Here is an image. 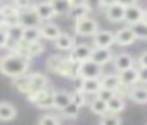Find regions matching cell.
<instances>
[{
    "label": "cell",
    "mask_w": 147,
    "mask_h": 125,
    "mask_svg": "<svg viewBox=\"0 0 147 125\" xmlns=\"http://www.w3.org/2000/svg\"><path fill=\"white\" fill-rule=\"evenodd\" d=\"M41 30V38L42 39H47V41H57L59 38V34H61V30H59V27L57 24L53 22H45L42 25L39 27Z\"/></svg>",
    "instance_id": "obj_19"
},
{
    "label": "cell",
    "mask_w": 147,
    "mask_h": 125,
    "mask_svg": "<svg viewBox=\"0 0 147 125\" xmlns=\"http://www.w3.org/2000/svg\"><path fill=\"white\" fill-rule=\"evenodd\" d=\"M100 85H102V88L105 89H111V91H114L117 94L119 88H121V80H119V75L117 74H107V75H102V78H100Z\"/></svg>",
    "instance_id": "obj_21"
},
{
    "label": "cell",
    "mask_w": 147,
    "mask_h": 125,
    "mask_svg": "<svg viewBox=\"0 0 147 125\" xmlns=\"http://www.w3.org/2000/svg\"><path fill=\"white\" fill-rule=\"evenodd\" d=\"M2 27H5V17H3V14L0 13V28Z\"/></svg>",
    "instance_id": "obj_45"
},
{
    "label": "cell",
    "mask_w": 147,
    "mask_h": 125,
    "mask_svg": "<svg viewBox=\"0 0 147 125\" xmlns=\"http://www.w3.org/2000/svg\"><path fill=\"white\" fill-rule=\"evenodd\" d=\"M113 66L119 74V72H122V71H127V69L135 67L136 61L130 53H119L113 58Z\"/></svg>",
    "instance_id": "obj_14"
},
{
    "label": "cell",
    "mask_w": 147,
    "mask_h": 125,
    "mask_svg": "<svg viewBox=\"0 0 147 125\" xmlns=\"http://www.w3.org/2000/svg\"><path fill=\"white\" fill-rule=\"evenodd\" d=\"M19 24L24 28H28V27H41L42 20L39 19V16L36 14V11L33 8H30V9L19 11Z\"/></svg>",
    "instance_id": "obj_8"
},
{
    "label": "cell",
    "mask_w": 147,
    "mask_h": 125,
    "mask_svg": "<svg viewBox=\"0 0 147 125\" xmlns=\"http://www.w3.org/2000/svg\"><path fill=\"white\" fill-rule=\"evenodd\" d=\"M121 124H122L121 116H119V114H114V113L103 114L99 120V125H121Z\"/></svg>",
    "instance_id": "obj_32"
},
{
    "label": "cell",
    "mask_w": 147,
    "mask_h": 125,
    "mask_svg": "<svg viewBox=\"0 0 147 125\" xmlns=\"http://www.w3.org/2000/svg\"><path fill=\"white\" fill-rule=\"evenodd\" d=\"M139 83L147 86V69H141L139 67Z\"/></svg>",
    "instance_id": "obj_42"
},
{
    "label": "cell",
    "mask_w": 147,
    "mask_h": 125,
    "mask_svg": "<svg viewBox=\"0 0 147 125\" xmlns=\"http://www.w3.org/2000/svg\"><path fill=\"white\" fill-rule=\"evenodd\" d=\"M103 75V67L99 66L92 60L80 62L78 67V78H102Z\"/></svg>",
    "instance_id": "obj_3"
},
{
    "label": "cell",
    "mask_w": 147,
    "mask_h": 125,
    "mask_svg": "<svg viewBox=\"0 0 147 125\" xmlns=\"http://www.w3.org/2000/svg\"><path fill=\"white\" fill-rule=\"evenodd\" d=\"M136 41V36L133 33V30L130 27H124V28L117 30L114 33V44L121 47H127V46H131L133 42Z\"/></svg>",
    "instance_id": "obj_12"
},
{
    "label": "cell",
    "mask_w": 147,
    "mask_h": 125,
    "mask_svg": "<svg viewBox=\"0 0 147 125\" xmlns=\"http://www.w3.org/2000/svg\"><path fill=\"white\" fill-rule=\"evenodd\" d=\"M13 86L20 94H27L28 95V92H30V74L19 75V77L13 78Z\"/></svg>",
    "instance_id": "obj_28"
},
{
    "label": "cell",
    "mask_w": 147,
    "mask_h": 125,
    "mask_svg": "<svg viewBox=\"0 0 147 125\" xmlns=\"http://www.w3.org/2000/svg\"><path fill=\"white\" fill-rule=\"evenodd\" d=\"M33 9L36 11V14L39 16V19L42 22H50L57 13L53 9V5L50 3V0H42V2H38L36 5H33Z\"/></svg>",
    "instance_id": "obj_6"
},
{
    "label": "cell",
    "mask_w": 147,
    "mask_h": 125,
    "mask_svg": "<svg viewBox=\"0 0 147 125\" xmlns=\"http://www.w3.org/2000/svg\"><path fill=\"white\" fill-rule=\"evenodd\" d=\"M6 33H8V38H9V47H11V50H14V48L22 42L24 27H20V25L8 27V28H6Z\"/></svg>",
    "instance_id": "obj_25"
},
{
    "label": "cell",
    "mask_w": 147,
    "mask_h": 125,
    "mask_svg": "<svg viewBox=\"0 0 147 125\" xmlns=\"http://www.w3.org/2000/svg\"><path fill=\"white\" fill-rule=\"evenodd\" d=\"M72 102V94L67 91H53V108L61 111Z\"/></svg>",
    "instance_id": "obj_20"
},
{
    "label": "cell",
    "mask_w": 147,
    "mask_h": 125,
    "mask_svg": "<svg viewBox=\"0 0 147 125\" xmlns=\"http://www.w3.org/2000/svg\"><path fill=\"white\" fill-rule=\"evenodd\" d=\"M78 111L80 108L75 105L74 102H71L66 108L61 110V116L64 117V119H77V116H78Z\"/></svg>",
    "instance_id": "obj_33"
},
{
    "label": "cell",
    "mask_w": 147,
    "mask_h": 125,
    "mask_svg": "<svg viewBox=\"0 0 147 125\" xmlns=\"http://www.w3.org/2000/svg\"><path fill=\"white\" fill-rule=\"evenodd\" d=\"M0 13L3 14V17H8L11 14H16L17 9L11 5V3H8V5H2V6H0Z\"/></svg>",
    "instance_id": "obj_40"
},
{
    "label": "cell",
    "mask_w": 147,
    "mask_h": 125,
    "mask_svg": "<svg viewBox=\"0 0 147 125\" xmlns=\"http://www.w3.org/2000/svg\"><path fill=\"white\" fill-rule=\"evenodd\" d=\"M116 3H119L124 8H127V6H131V5H138V0H117Z\"/></svg>",
    "instance_id": "obj_43"
},
{
    "label": "cell",
    "mask_w": 147,
    "mask_h": 125,
    "mask_svg": "<svg viewBox=\"0 0 147 125\" xmlns=\"http://www.w3.org/2000/svg\"><path fill=\"white\" fill-rule=\"evenodd\" d=\"M0 2H2V0H0Z\"/></svg>",
    "instance_id": "obj_48"
},
{
    "label": "cell",
    "mask_w": 147,
    "mask_h": 125,
    "mask_svg": "<svg viewBox=\"0 0 147 125\" xmlns=\"http://www.w3.org/2000/svg\"><path fill=\"white\" fill-rule=\"evenodd\" d=\"M11 5L14 6L17 11H24V9L33 8V0H13Z\"/></svg>",
    "instance_id": "obj_37"
},
{
    "label": "cell",
    "mask_w": 147,
    "mask_h": 125,
    "mask_svg": "<svg viewBox=\"0 0 147 125\" xmlns=\"http://www.w3.org/2000/svg\"><path fill=\"white\" fill-rule=\"evenodd\" d=\"M78 67L80 62H75L71 58H63L57 74L64 78H78Z\"/></svg>",
    "instance_id": "obj_5"
},
{
    "label": "cell",
    "mask_w": 147,
    "mask_h": 125,
    "mask_svg": "<svg viewBox=\"0 0 147 125\" xmlns=\"http://www.w3.org/2000/svg\"><path fill=\"white\" fill-rule=\"evenodd\" d=\"M114 55H113V50L111 48H97L94 47L92 48V55H91V60L94 62H97L99 66H103L108 64L110 61H113Z\"/></svg>",
    "instance_id": "obj_16"
},
{
    "label": "cell",
    "mask_w": 147,
    "mask_h": 125,
    "mask_svg": "<svg viewBox=\"0 0 147 125\" xmlns=\"http://www.w3.org/2000/svg\"><path fill=\"white\" fill-rule=\"evenodd\" d=\"M102 85H100V78H80V85L77 89L83 91L88 95H96L100 91Z\"/></svg>",
    "instance_id": "obj_15"
},
{
    "label": "cell",
    "mask_w": 147,
    "mask_h": 125,
    "mask_svg": "<svg viewBox=\"0 0 147 125\" xmlns=\"http://www.w3.org/2000/svg\"><path fill=\"white\" fill-rule=\"evenodd\" d=\"M50 3L53 5V9L57 13V16H67L71 14L72 5L69 0H50Z\"/></svg>",
    "instance_id": "obj_29"
},
{
    "label": "cell",
    "mask_w": 147,
    "mask_h": 125,
    "mask_svg": "<svg viewBox=\"0 0 147 125\" xmlns=\"http://www.w3.org/2000/svg\"><path fill=\"white\" fill-rule=\"evenodd\" d=\"M107 106H108V113L119 114L121 111H124V110H125V100H124V95H119V94H116V95L111 97V99L107 102Z\"/></svg>",
    "instance_id": "obj_26"
},
{
    "label": "cell",
    "mask_w": 147,
    "mask_h": 125,
    "mask_svg": "<svg viewBox=\"0 0 147 125\" xmlns=\"http://www.w3.org/2000/svg\"><path fill=\"white\" fill-rule=\"evenodd\" d=\"M69 2H71V3H72V2H74V0H69Z\"/></svg>",
    "instance_id": "obj_47"
},
{
    "label": "cell",
    "mask_w": 147,
    "mask_h": 125,
    "mask_svg": "<svg viewBox=\"0 0 147 125\" xmlns=\"http://www.w3.org/2000/svg\"><path fill=\"white\" fill-rule=\"evenodd\" d=\"M144 20L147 22V9H146V14H144Z\"/></svg>",
    "instance_id": "obj_46"
},
{
    "label": "cell",
    "mask_w": 147,
    "mask_h": 125,
    "mask_svg": "<svg viewBox=\"0 0 147 125\" xmlns=\"http://www.w3.org/2000/svg\"><path fill=\"white\" fill-rule=\"evenodd\" d=\"M9 46V38H8V33H6V28L2 27L0 28V48H5Z\"/></svg>",
    "instance_id": "obj_39"
},
{
    "label": "cell",
    "mask_w": 147,
    "mask_h": 125,
    "mask_svg": "<svg viewBox=\"0 0 147 125\" xmlns=\"http://www.w3.org/2000/svg\"><path fill=\"white\" fill-rule=\"evenodd\" d=\"M117 75H119V80H121V85L125 86V88H131V86L139 83V67L138 66L119 72Z\"/></svg>",
    "instance_id": "obj_10"
},
{
    "label": "cell",
    "mask_w": 147,
    "mask_h": 125,
    "mask_svg": "<svg viewBox=\"0 0 147 125\" xmlns=\"http://www.w3.org/2000/svg\"><path fill=\"white\" fill-rule=\"evenodd\" d=\"M30 69V60L22 55L11 52L0 58V72L9 78H16L19 75H25Z\"/></svg>",
    "instance_id": "obj_1"
},
{
    "label": "cell",
    "mask_w": 147,
    "mask_h": 125,
    "mask_svg": "<svg viewBox=\"0 0 147 125\" xmlns=\"http://www.w3.org/2000/svg\"><path fill=\"white\" fill-rule=\"evenodd\" d=\"M72 102L75 103V105L78 106V108L85 106V105H86V102H88V100H86V94L83 92V91H80V89H77V91L72 94Z\"/></svg>",
    "instance_id": "obj_35"
},
{
    "label": "cell",
    "mask_w": 147,
    "mask_h": 125,
    "mask_svg": "<svg viewBox=\"0 0 147 125\" xmlns=\"http://www.w3.org/2000/svg\"><path fill=\"white\" fill-rule=\"evenodd\" d=\"M74 31L75 34L78 36H94V34L99 31V24L94 17H83V19H78L75 20V25H74Z\"/></svg>",
    "instance_id": "obj_2"
},
{
    "label": "cell",
    "mask_w": 147,
    "mask_h": 125,
    "mask_svg": "<svg viewBox=\"0 0 147 125\" xmlns=\"http://www.w3.org/2000/svg\"><path fill=\"white\" fill-rule=\"evenodd\" d=\"M38 125H61L59 124V119L53 114H44V116L39 117V122Z\"/></svg>",
    "instance_id": "obj_36"
},
{
    "label": "cell",
    "mask_w": 147,
    "mask_h": 125,
    "mask_svg": "<svg viewBox=\"0 0 147 125\" xmlns=\"http://www.w3.org/2000/svg\"><path fill=\"white\" fill-rule=\"evenodd\" d=\"M17 110L13 103L9 102H0V120L2 122H9V120L16 119Z\"/></svg>",
    "instance_id": "obj_22"
},
{
    "label": "cell",
    "mask_w": 147,
    "mask_h": 125,
    "mask_svg": "<svg viewBox=\"0 0 147 125\" xmlns=\"http://www.w3.org/2000/svg\"><path fill=\"white\" fill-rule=\"evenodd\" d=\"M127 97L130 100H133L135 103H139V105H146L147 103V86L144 85H135L128 89Z\"/></svg>",
    "instance_id": "obj_18"
},
{
    "label": "cell",
    "mask_w": 147,
    "mask_h": 125,
    "mask_svg": "<svg viewBox=\"0 0 147 125\" xmlns=\"http://www.w3.org/2000/svg\"><path fill=\"white\" fill-rule=\"evenodd\" d=\"M124 13H125V8L121 6L119 3H114V5L108 6L105 9V14H107V19L110 22H122L124 20Z\"/></svg>",
    "instance_id": "obj_24"
},
{
    "label": "cell",
    "mask_w": 147,
    "mask_h": 125,
    "mask_svg": "<svg viewBox=\"0 0 147 125\" xmlns=\"http://www.w3.org/2000/svg\"><path fill=\"white\" fill-rule=\"evenodd\" d=\"M92 48L88 46V44H75V47L71 50V55L69 58L74 60L75 62H83V61H88L91 60V55H92Z\"/></svg>",
    "instance_id": "obj_9"
},
{
    "label": "cell",
    "mask_w": 147,
    "mask_h": 125,
    "mask_svg": "<svg viewBox=\"0 0 147 125\" xmlns=\"http://www.w3.org/2000/svg\"><path fill=\"white\" fill-rule=\"evenodd\" d=\"M130 28L133 30L136 39L147 41V22L146 20H141V22H138V24H133V25H130Z\"/></svg>",
    "instance_id": "obj_31"
},
{
    "label": "cell",
    "mask_w": 147,
    "mask_h": 125,
    "mask_svg": "<svg viewBox=\"0 0 147 125\" xmlns=\"http://www.w3.org/2000/svg\"><path fill=\"white\" fill-rule=\"evenodd\" d=\"M89 110H91V113H92V114H96V116H100V117H102L103 114L108 113L107 102H105V100L97 99V97H94V99L89 102Z\"/></svg>",
    "instance_id": "obj_30"
},
{
    "label": "cell",
    "mask_w": 147,
    "mask_h": 125,
    "mask_svg": "<svg viewBox=\"0 0 147 125\" xmlns=\"http://www.w3.org/2000/svg\"><path fill=\"white\" fill-rule=\"evenodd\" d=\"M39 39H41L39 27H28V28H24V33H22V42L24 44H33V42H38Z\"/></svg>",
    "instance_id": "obj_27"
},
{
    "label": "cell",
    "mask_w": 147,
    "mask_h": 125,
    "mask_svg": "<svg viewBox=\"0 0 147 125\" xmlns=\"http://www.w3.org/2000/svg\"><path fill=\"white\" fill-rule=\"evenodd\" d=\"M47 86H49V80L44 74H41V72L30 74V92H28V95H33V94L42 91Z\"/></svg>",
    "instance_id": "obj_13"
},
{
    "label": "cell",
    "mask_w": 147,
    "mask_h": 125,
    "mask_svg": "<svg viewBox=\"0 0 147 125\" xmlns=\"http://www.w3.org/2000/svg\"><path fill=\"white\" fill-rule=\"evenodd\" d=\"M71 5H72L71 16H72L75 20L83 19V17H88V16H89L91 6H89L88 2H85V0H74Z\"/></svg>",
    "instance_id": "obj_17"
},
{
    "label": "cell",
    "mask_w": 147,
    "mask_h": 125,
    "mask_svg": "<svg viewBox=\"0 0 147 125\" xmlns=\"http://www.w3.org/2000/svg\"><path fill=\"white\" fill-rule=\"evenodd\" d=\"M92 42L97 48H111L114 44V33L111 30H99L92 36Z\"/></svg>",
    "instance_id": "obj_7"
},
{
    "label": "cell",
    "mask_w": 147,
    "mask_h": 125,
    "mask_svg": "<svg viewBox=\"0 0 147 125\" xmlns=\"http://www.w3.org/2000/svg\"><path fill=\"white\" fill-rule=\"evenodd\" d=\"M61 60H63V56H59V55H52V56H49V60H47V69L50 72H55V74H57L59 64H61Z\"/></svg>",
    "instance_id": "obj_34"
},
{
    "label": "cell",
    "mask_w": 147,
    "mask_h": 125,
    "mask_svg": "<svg viewBox=\"0 0 147 125\" xmlns=\"http://www.w3.org/2000/svg\"><path fill=\"white\" fill-rule=\"evenodd\" d=\"M117 0H99V3H100V6H103L105 9L108 8V6H111V5H114Z\"/></svg>",
    "instance_id": "obj_44"
},
{
    "label": "cell",
    "mask_w": 147,
    "mask_h": 125,
    "mask_svg": "<svg viewBox=\"0 0 147 125\" xmlns=\"http://www.w3.org/2000/svg\"><path fill=\"white\" fill-rule=\"evenodd\" d=\"M136 64H138V67H141V69H147V50L142 52V53L138 56Z\"/></svg>",
    "instance_id": "obj_41"
},
{
    "label": "cell",
    "mask_w": 147,
    "mask_h": 125,
    "mask_svg": "<svg viewBox=\"0 0 147 125\" xmlns=\"http://www.w3.org/2000/svg\"><path fill=\"white\" fill-rule=\"evenodd\" d=\"M55 47L61 52H71L75 47V38L67 34V33H61L59 38L55 41Z\"/></svg>",
    "instance_id": "obj_23"
},
{
    "label": "cell",
    "mask_w": 147,
    "mask_h": 125,
    "mask_svg": "<svg viewBox=\"0 0 147 125\" xmlns=\"http://www.w3.org/2000/svg\"><path fill=\"white\" fill-rule=\"evenodd\" d=\"M28 99H30L31 103H34V105L41 110L53 108V89L45 88L42 91L33 94V95H28Z\"/></svg>",
    "instance_id": "obj_4"
},
{
    "label": "cell",
    "mask_w": 147,
    "mask_h": 125,
    "mask_svg": "<svg viewBox=\"0 0 147 125\" xmlns=\"http://www.w3.org/2000/svg\"><path fill=\"white\" fill-rule=\"evenodd\" d=\"M114 95H116V92H114V91H111V89H105V88H100V91L96 94L97 99L105 100V102H108V100H110L111 97H114Z\"/></svg>",
    "instance_id": "obj_38"
},
{
    "label": "cell",
    "mask_w": 147,
    "mask_h": 125,
    "mask_svg": "<svg viewBox=\"0 0 147 125\" xmlns=\"http://www.w3.org/2000/svg\"><path fill=\"white\" fill-rule=\"evenodd\" d=\"M144 14H146V9L141 8L139 5H131L125 8L124 13V20L128 24V25H133V24H138L141 20H144Z\"/></svg>",
    "instance_id": "obj_11"
}]
</instances>
